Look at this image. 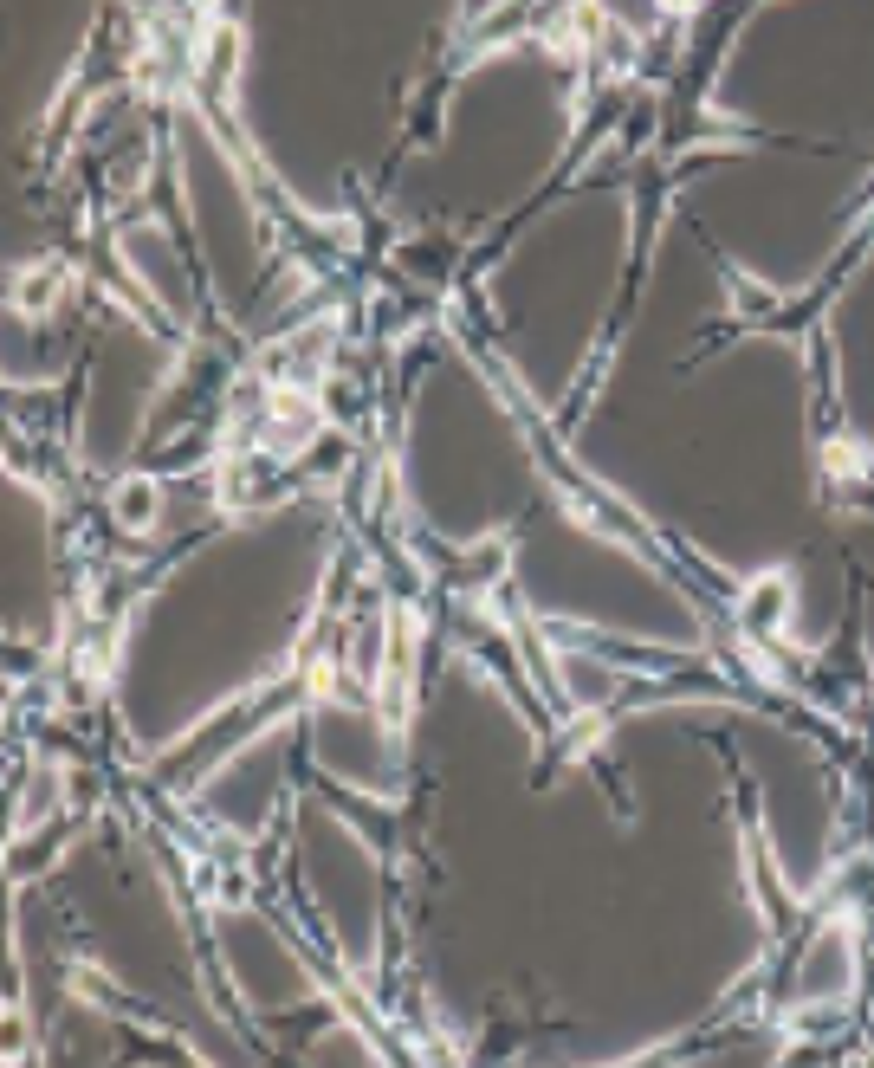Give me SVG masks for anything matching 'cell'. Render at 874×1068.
I'll return each instance as SVG.
<instances>
[{
  "mask_svg": "<svg viewBox=\"0 0 874 1068\" xmlns=\"http://www.w3.org/2000/svg\"><path fill=\"white\" fill-rule=\"evenodd\" d=\"M117 499H124L130 525H149V512H156V492H149L143 479H124V486H117Z\"/></svg>",
  "mask_w": 874,
  "mask_h": 1068,
  "instance_id": "6da1fadb",
  "label": "cell"
}]
</instances>
